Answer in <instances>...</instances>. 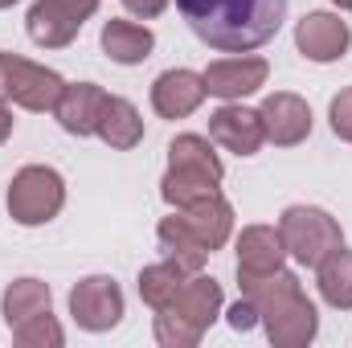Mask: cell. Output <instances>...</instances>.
<instances>
[{
  "instance_id": "5bb4252c",
  "label": "cell",
  "mask_w": 352,
  "mask_h": 348,
  "mask_svg": "<svg viewBox=\"0 0 352 348\" xmlns=\"http://www.w3.org/2000/svg\"><path fill=\"white\" fill-rule=\"evenodd\" d=\"M209 140L221 144L226 152L234 156H254L266 144L263 131V115L242 107V102H221L213 115H209Z\"/></svg>"
},
{
  "instance_id": "8fae6325",
  "label": "cell",
  "mask_w": 352,
  "mask_h": 348,
  "mask_svg": "<svg viewBox=\"0 0 352 348\" xmlns=\"http://www.w3.org/2000/svg\"><path fill=\"white\" fill-rule=\"evenodd\" d=\"M201 78H205V94H213L221 102H242L246 94L266 87L270 66H266V58H254V54H234V58L209 62Z\"/></svg>"
},
{
  "instance_id": "4fadbf2b",
  "label": "cell",
  "mask_w": 352,
  "mask_h": 348,
  "mask_svg": "<svg viewBox=\"0 0 352 348\" xmlns=\"http://www.w3.org/2000/svg\"><path fill=\"white\" fill-rule=\"evenodd\" d=\"M258 115H263V131L266 140L274 144V148H295V144H303L307 135H311V107L299 98V94H291V90H274V94H266L263 107H258Z\"/></svg>"
},
{
  "instance_id": "603a6c76",
  "label": "cell",
  "mask_w": 352,
  "mask_h": 348,
  "mask_svg": "<svg viewBox=\"0 0 352 348\" xmlns=\"http://www.w3.org/2000/svg\"><path fill=\"white\" fill-rule=\"evenodd\" d=\"M12 340L25 345V348H62L66 345V332H62V324L54 320V312H41V316L16 324V328H12Z\"/></svg>"
},
{
  "instance_id": "30bf717a",
  "label": "cell",
  "mask_w": 352,
  "mask_h": 348,
  "mask_svg": "<svg viewBox=\"0 0 352 348\" xmlns=\"http://www.w3.org/2000/svg\"><path fill=\"white\" fill-rule=\"evenodd\" d=\"M70 316L82 332H111L123 320V287L111 274H87L70 287Z\"/></svg>"
},
{
  "instance_id": "52a82bcc",
  "label": "cell",
  "mask_w": 352,
  "mask_h": 348,
  "mask_svg": "<svg viewBox=\"0 0 352 348\" xmlns=\"http://www.w3.org/2000/svg\"><path fill=\"white\" fill-rule=\"evenodd\" d=\"M66 205V180L50 164H25L8 184V217L16 226H45Z\"/></svg>"
},
{
  "instance_id": "5b68a950",
  "label": "cell",
  "mask_w": 352,
  "mask_h": 348,
  "mask_svg": "<svg viewBox=\"0 0 352 348\" xmlns=\"http://www.w3.org/2000/svg\"><path fill=\"white\" fill-rule=\"evenodd\" d=\"M221 176H226V164L213 152V140L184 131V135H176L173 144H168V173L160 180V197L173 209H180V205H188L197 197L217 193Z\"/></svg>"
},
{
  "instance_id": "484cf974",
  "label": "cell",
  "mask_w": 352,
  "mask_h": 348,
  "mask_svg": "<svg viewBox=\"0 0 352 348\" xmlns=\"http://www.w3.org/2000/svg\"><path fill=\"white\" fill-rule=\"evenodd\" d=\"M123 8L131 17H140V21H152V17H160L168 8V0H123Z\"/></svg>"
},
{
  "instance_id": "8992f818",
  "label": "cell",
  "mask_w": 352,
  "mask_h": 348,
  "mask_svg": "<svg viewBox=\"0 0 352 348\" xmlns=\"http://www.w3.org/2000/svg\"><path fill=\"white\" fill-rule=\"evenodd\" d=\"M278 234H283L287 254L299 266H320L332 250L344 246L340 221L320 205H287L278 217Z\"/></svg>"
},
{
  "instance_id": "d4e9b609",
  "label": "cell",
  "mask_w": 352,
  "mask_h": 348,
  "mask_svg": "<svg viewBox=\"0 0 352 348\" xmlns=\"http://www.w3.org/2000/svg\"><path fill=\"white\" fill-rule=\"evenodd\" d=\"M226 324H230L234 332H250V328L258 324V307H254V303H250V299L242 295V299H238V303H234V307L226 312Z\"/></svg>"
},
{
  "instance_id": "d6986e66",
  "label": "cell",
  "mask_w": 352,
  "mask_h": 348,
  "mask_svg": "<svg viewBox=\"0 0 352 348\" xmlns=\"http://www.w3.org/2000/svg\"><path fill=\"white\" fill-rule=\"evenodd\" d=\"M102 54L111 58V62H119V66H140V62H148L152 58V45H156V37H152V29L148 25H135V21H107L102 25Z\"/></svg>"
},
{
  "instance_id": "3957f363",
  "label": "cell",
  "mask_w": 352,
  "mask_h": 348,
  "mask_svg": "<svg viewBox=\"0 0 352 348\" xmlns=\"http://www.w3.org/2000/svg\"><path fill=\"white\" fill-rule=\"evenodd\" d=\"M221 283L209 274H192L180 283V291L173 295L168 307L156 312V340L164 348H192L201 345V336L209 332V324L221 316Z\"/></svg>"
},
{
  "instance_id": "ac0fdd59",
  "label": "cell",
  "mask_w": 352,
  "mask_h": 348,
  "mask_svg": "<svg viewBox=\"0 0 352 348\" xmlns=\"http://www.w3.org/2000/svg\"><path fill=\"white\" fill-rule=\"evenodd\" d=\"M102 98H107V90L94 87V83H66L62 98H58V107H54L62 131H66V135H78V140L94 135V123H98Z\"/></svg>"
},
{
  "instance_id": "ffe728a7",
  "label": "cell",
  "mask_w": 352,
  "mask_h": 348,
  "mask_svg": "<svg viewBox=\"0 0 352 348\" xmlns=\"http://www.w3.org/2000/svg\"><path fill=\"white\" fill-rule=\"evenodd\" d=\"M0 312H4V324L8 332L41 312H54V295H50V283L41 279H16L4 287V299H0Z\"/></svg>"
},
{
  "instance_id": "277c9868",
  "label": "cell",
  "mask_w": 352,
  "mask_h": 348,
  "mask_svg": "<svg viewBox=\"0 0 352 348\" xmlns=\"http://www.w3.org/2000/svg\"><path fill=\"white\" fill-rule=\"evenodd\" d=\"M230 234H234V205L221 197V188L180 205L173 217H164L156 226L160 250H201V254H213V250H221L230 242Z\"/></svg>"
},
{
  "instance_id": "7402d4cb",
  "label": "cell",
  "mask_w": 352,
  "mask_h": 348,
  "mask_svg": "<svg viewBox=\"0 0 352 348\" xmlns=\"http://www.w3.org/2000/svg\"><path fill=\"white\" fill-rule=\"evenodd\" d=\"M184 279H188V274H180L173 262L164 259V262L144 266L135 287H140V299H144L152 312H160V307H168V303H173V295L180 291V283H184Z\"/></svg>"
},
{
  "instance_id": "6da1fadb",
  "label": "cell",
  "mask_w": 352,
  "mask_h": 348,
  "mask_svg": "<svg viewBox=\"0 0 352 348\" xmlns=\"http://www.w3.org/2000/svg\"><path fill=\"white\" fill-rule=\"evenodd\" d=\"M184 25L221 54H250L266 45L287 17V0H176Z\"/></svg>"
},
{
  "instance_id": "f1b7e54d",
  "label": "cell",
  "mask_w": 352,
  "mask_h": 348,
  "mask_svg": "<svg viewBox=\"0 0 352 348\" xmlns=\"http://www.w3.org/2000/svg\"><path fill=\"white\" fill-rule=\"evenodd\" d=\"M12 4H21V0H0V8H12Z\"/></svg>"
},
{
  "instance_id": "83f0119b",
  "label": "cell",
  "mask_w": 352,
  "mask_h": 348,
  "mask_svg": "<svg viewBox=\"0 0 352 348\" xmlns=\"http://www.w3.org/2000/svg\"><path fill=\"white\" fill-rule=\"evenodd\" d=\"M336 8H344V12H352V0H332Z\"/></svg>"
},
{
  "instance_id": "44dd1931",
  "label": "cell",
  "mask_w": 352,
  "mask_h": 348,
  "mask_svg": "<svg viewBox=\"0 0 352 348\" xmlns=\"http://www.w3.org/2000/svg\"><path fill=\"white\" fill-rule=\"evenodd\" d=\"M320 270V295H324V303L328 307H336V312H352V250H332L328 259L316 266Z\"/></svg>"
},
{
  "instance_id": "4316f807",
  "label": "cell",
  "mask_w": 352,
  "mask_h": 348,
  "mask_svg": "<svg viewBox=\"0 0 352 348\" xmlns=\"http://www.w3.org/2000/svg\"><path fill=\"white\" fill-rule=\"evenodd\" d=\"M12 135V111H8V102L0 98V144Z\"/></svg>"
},
{
  "instance_id": "9a60e30c",
  "label": "cell",
  "mask_w": 352,
  "mask_h": 348,
  "mask_svg": "<svg viewBox=\"0 0 352 348\" xmlns=\"http://www.w3.org/2000/svg\"><path fill=\"white\" fill-rule=\"evenodd\" d=\"M205 78L197 70H164L156 83H152V111L160 119H188L201 102H205Z\"/></svg>"
},
{
  "instance_id": "7a4b0ae2",
  "label": "cell",
  "mask_w": 352,
  "mask_h": 348,
  "mask_svg": "<svg viewBox=\"0 0 352 348\" xmlns=\"http://www.w3.org/2000/svg\"><path fill=\"white\" fill-rule=\"evenodd\" d=\"M242 295L258 307V324L274 348H303L320 332V312L307 299L295 270H274L263 279H246Z\"/></svg>"
},
{
  "instance_id": "cb8c5ba5",
  "label": "cell",
  "mask_w": 352,
  "mask_h": 348,
  "mask_svg": "<svg viewBox=\"0 0 352 348\" xmlns=\"http://www.w3.org/2000/svg\"><path fill=\"white\" fill-rule=\"evenodd\" d=\"M328 123H332V135L352 144V87H344L332 102H328Z\"/></svg>"
},
{
  "instance_id": "e0dca14e",
  "label": "cell",
  "mask_w": 352,
  "mask_h": 348,
  "mask_svg": "<svg viewBox=\"0 0 352 348\" xmlns=\"http://www.w3.org/2000/svg\"><path fill=\"white\" fill-rule=\"evenodd\" d=\"M94 135L115 152H131L144 140V119H140L135 102L123 98V94H107L102 111H98V123H94Z\"/></svg>"
},
{
  "instance_id": "9c48e42d",
  "label": "cell",
  "mask_w": 352,
  "mask_h": 348,
  "mask_svg": "<svg viewBox=\"0 0 352 348\" xmlns=\"http://www.w3.org/2000/svg\"><path fill=\"white\" fill-rule=\"evenodd\" d=\"M94 8H98V0H33L25 29H29L33 45L66 50L82 33V25L94 17Z\"/></svg>"
},
{
  "instance_id": "7c38bea8",
  "label": "cell",
  "mask_w": 352,
  "mask_h": 348,
  "mask_svg": "<svg viewBox=\"0 0 352 348\" xmlns=\"http://www.w3.org/2000/svg\"><path fill=\"white\" fill-rule=\"evenodd\" d=\"M352 45V29L349 21H340L336 12H307L299 25H295V50L307 58V62H340Z\"/></svg>"
},
{
  "instance_id": "2e32d148",
  "label": "cell",
  "mask_w": 352,
  "mask_h": 348,
  "mask_svg": "<svg viewBox=\"0 0 352 348\" xmlns=\"http://www.w3.org/2000/svg\"><path fill=\"white\" fill-rule=\"evenodd\" d=\"M287 259V246H283V234L278 226H246L238 234V279H263L283 270Z\"/></svg>"
},
{
  "instance_id": "ba28073f",
  "label": "cell",
  "mask_w": 352,
  "mask_h": 348,
  "mask_svg": "<svg viewBox=\"0 0 352 348\" xmlns=\"http://www.w3.org/2000/svg\"><path fill=\"white\" fill-rule=\"evenodd\" d=\"M62 74L50 70V66H37L21 54H0V98L12 102V107H25V111H54L58 98H62Z\"/></svg>"
}]
</instances>
